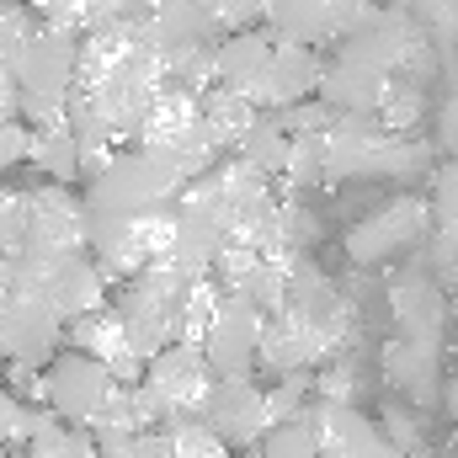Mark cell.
Listing matches in <instances>:
<instances>
[{
	"instance_id": "1",
	"label": "cell",
	"mask_w": 458,
	"mask_h": 458,
	"mask_svg": "<svg viewBox=\"0 0 458 458\" xmlns=\"http://www.w3.org/2000/svg\"><path fill=\"white\" fill-rule=\"evenodd\" d=\"M176 192H182L176 165H165L155 149L133 144V149L113 155V160L86 182L81 203H86L91 214H107V219H139V214H149V208L176 203Z\"/></svg>"
},
{
	"instance_id": "2",
	"label": "cell",
	"mask_w": 458,
	"mask_h": 458,
	"mask_svg": "<svg viewBox=\"0 0 458 458\" xmlns=\"http://www.w3.org/2000/svg\"><path fill=\"white\" fill-rule=\"evenodd\" d=\"M208 384H214V368H208L203 346L198 342H165L149 362H144L133 394H139L144 421L160 427V421H171V416H198Z\"/></svg>"
},
{
	"instance_id": "3",
	"label": "cell",
	"mask_w": 458,
	"mask_h": 458,
	"mask_svg": "<svg viewBox=\"0 0 458 458\" xmlns=\"http://www.w3.org/2000/svg\"><path fill=\"white\" fill-rule=\"evenodd\" d=\"M427 234H432L427 198H394L346 229V256L357 267H384V261H400L405 250L427 245Z\"/></svg>"
},
{
	"instance_id": "4",
	"label": "cell",
	"mask_w": 458,
	"mask_h": 458,
	"mask_svg": "<svg viewBox=\"0 0 458 458\" xmlns=\"http://www.w3.org/2000/svg\"><path fill=\"white\" fill-rule=\"evenodd\" d=\"M113 384L117 378L107 373L102 357H91V352H81V346H59V352L43 362V394H38V400H43L59 421L86 427V421L97 416V405L107 400Z\"/></svg>"
},
{
	"instance_id": "5",
	"label": "cell",
	"mask_w": 458,
	"mask_h": 458,
	"mask_svg": "<svg viewBox=\"0 0 458 458\" xmlns=\"http://www.w3.org/2000/svg\"><path fill=\"white\" fill-rule=\"evenodd\" d=\"M5 64H11V75H16V97L64 102L70 86H75V64H81V32L38 21V32H32Z\"/></svg>"
},
{
	"instance_id": "6",
	"label": "cell",
	"mask_w": 458,
	"mask_h": 458,
	"mask_svg": "<svg viewBox=\"0 0 458 458\" xmlns=\"http://www.w3.org/2000/svg\"><path fill=\"white\" fill-rule=\"evenodd\" d=\"M198 416L219 432L225 448H256L261 432L272 427V416H267V389H261L250 373H214V384H208Z\"/></svg>"
},
{
	"instance_id": "7",
	"label": "cell",
	"mask_w": 458,
	"mask_h": 458,
	"mask_svg": "<svg viewBox=\"0 0 458 458\" xmlns=\"http://www.w3.org/2000/svg\"><path fill=\"white\" fill-rule=\"evenodd\" d=\"M64 342V320L38 293H0V357L21 368H43Z\"/></svg>"
},
{
	"instance_id": "8",
	"label": "cell",
	"mask_w": 458,
	"mask_h": 458,
	"mask_svg": "<svg viewBox=\"0 0 458 458\" xmlns=\"http://www.w3.org/2000/svg\"><path fill=\"white\" fill-rule=\"evenodd\" d=\"M261 331H267V315H261L245 293H225L219 310L208 315L198 346H203V357H208L214 373H256Z\"/></svg>"
},
{
	"instance_id": "9",
	"label": "cell",
	"mask_w": 458,
	"mask_h": 458,
	"mask_svg": "<svg viewBox=\"0 0 458 458\" xmlns=\"http://www.w3.org/2000/svg\"><path fill=\"white\" fill-rule=\"evenodd\" d=\"M373 11V0H267V16L277 38H293V43H331V38H346L362 16Z\"/></svg>"
},
{
	"instance_id": "10",
	"label": "cell",
	"mask_w": 458,
	"mask_h": 458,
	"mask_svg": "<svg viewBox=\"0 0 458 458\" xmlns=\"http://www.w3.org/2000/svg\"><path fill=\"white\" fill-rule=\"evenodd\" d=\"M38 299H48L54 315L70 326V320H81V315H91V310L107 304V272L97 267V256L86 245L81 250H59V261H54V272H48V283H43Z\"/></svg>"
},
{
	"instance_id": "11",
	"label": "cell",
	"mask_w": 458,
	"mask_h": 458,
	"mask_svg": "<svg viewBox=\"0 0 458 458\" xmlns=\"http://www.w3.org/2000/svg\"><path fill=\"white\" fill-rule=\"evenodd\" d=\"M27 245H54V250H81L86 245V203L59 187L43 182L27 192Z\"/></svg>"
},
{
	"instance_id": "12",
	"label": "cell",
	"mask_w": 458,
	"mask_h": 458,
	"mask_svg": "<svg viewBox=\"0 0 458 458\" xmlns=\"http://www.w3.org/2000/svg\"><path fill=\"white\" fill-rule=\"evenodd\" d=\"M320 70H326L320 48H310V43H293V38H277V32H272V64H267V81H261L256 107H261V113H272V107H288V102L315 97Z\"/></svg>"
},
{
	"instance_id": "13",
	"label": "cell",
	"mask_w": 458,
	"mask_h": 458,
	"mask_svg": "<svg viewBox=\"0 0 458 458\" xmlns=\"http://www.w3.org/2000/svg\"><path fill=\"white\" fill-rule=\"evenodd\" d=\"M267 64H272V32L267 27H234L214 48V86L256 102L261 81H267Z\"/></svg>"
},
{
	"instance_id": "14",
	"label": "cell",
	"mask_w": 458,
	"mask_h": 458,
	"mask_svg": "<svg viewBox=\"0 0 458 458\" xmlns=\"http://www.w3.org/2000/svg\"><path fill=\"white\" fill-rule=\"evenodd\" d=\"M389 81H394L389 70H378V64H368V59H352V54L336 48V59L320 70L315 97H320L331 113H378Z\"/></svg>"
},
{
	"instance_id": "15",
	"label": "cell",
	"mask_w": 458,
	"mask_h": 458,
	"mask_svg": "<svg viewBox=\"0 0 458 458\" xmlns=\"http://www.w3.org/2000/svg\"><path fill=\"white\" fill-rule=\"evenodd\" d=\"M389 304H394L400 336L437 342V331L448 326V299H443V288H437V272H432V267L400 272V277H394V288H389Z\"/></svg>"
},
{
	"instance_id": "16",
	"label": "cell",
	"mask_w": 458,
	"mask_h": 458,
	"mask_svg": "<svg viewBox=\"0 0 458 458\" xmlns=\"http://www.w3.org/2000/svg\"><path fill=\"white\" fill-rule=\"evenodd\" d=\"M384 373H389V384H394L405 400H432V394L443 389V357H437V342L400 336V342L384 352Z\"/></svg>"
},
{
	"instance_id": "17",
	"label": "cell",
	"mask_w": 458,
	"mask_h": 458,
	"mask_svg": "<svg viewBox=\"0 0 458 458\" xmlns=\"http://www.w3.org/2000/svg\"><path fill=\"white\" fill-rule=\"evenodd\" d=\"M144 32L155 38V48H176V43H219V38H225L203 0H160V5L144 16Z\"/></svg>"
},
{
	"instance_id": "18",
	"label": "cell",
	"mask_w": 458,
	"mask_h": 458,
	"mask_svg": "<svg viewBox=\"0 0 458 458\" xmlns=\"http://www.w3.org/2000/svg\"><path fill=\"white\" fill-rule=\"evenodd\" d=\"M27 160L43 171V182H59V187H75V182H81V139L70 133V123H43V128H32Z\"/></svg>"
},
{
	"instance_id": "19",
	"label": "cell",
	"mask_w": 458,
	"mask_h": 458,
	"mask_svg": "<svg viewBox=\"0 0 458 458\" xmlns=\"http://www.w3.org/2000/svg\"><path fill=\"white\" fill-rule=\"evenodd\" d=\"M288 149H293V139L277 128V117H272V113H256V123H250V128L240 133V144H234V155H240V160H250L267 182H272V176H283Z\"/></svg>"
},
{
	"instance_id": "20",
	"label": "cell",
	"mask_w": 458,
	"mask_h": 458,
	"mask_svg": "<svg viewBox=\"0 0 458 458\" xmlns=\"http://www.w3.org/2000/svg\"><path fill=\"white\" fill-rule=\"evenodd\" d=\"M198 113H203V123L214 128V139H219V149H229V144H240V133L256 123V102H245L240 91H225V86H208L203 97H198Z\"/></svg>"
},
{
	"instance_id": "21",
	"label": "cell",
	"mask_w": 458,
	"mask_h": 458,
	"mask_svg": "<svg viewBox=\"0 0 458 458\" xmlns=\"http://www.w3.org/2000/svg\"><path fill=\"white\" fill-rule=\"evenodd\" d=\"M160 437H165V454L171 458H229L219 432L203 416H171V421H160Z\"/></svg>"
},
{
	"instance_id": "22",
	"label": "cell",
	"mask_w": 458,
	"mask_h": 458,
	"mask_svg": "<svg viewBox=\"0 0 458 458\" xmlns=\"http://www.w3.org/2000/svg\"><path fill=\"white\" fill-rule=\"evenodd\" d=\"M256 458H320L315 432L304 427V416H288V421H272L256 443Z\"/></svg>"
},
{
	"instance_id": "23",
	"label": "cell",
	"mask_w": 458,
	"mask_h": 458,
	"mask_svg": "<svg viewBox=\"0 0 458 458\" xmlns=\"http://www.w3.org/2000/svg\"><path fill=\"white\" fill-rule=\"evenodd\" d=\"M38 5L32 0H5V11H0V59H11L32 32H38Z\"/></svg>"
},
{
	"instance_id": "24",
	"label": "cell",
	"mask_w": 458,
	"mask_h": 458,
	"mask_svg": "<svg viewBox=\"0 0 458 458\" xmlns=\"http://www.w3.org/2000/svg\"><path fill=\"white\" fill-rule=\"evenodd\" d=\"M378 432H384V437H389L400 454H411V458H421V448H427V437H421V421H416L405 405H394V400L378 411Z\"/></svg>"
},
{
	"instance_id": "25",
	"label": "cell",
	"mask_w": 458,
	"mask_h": 458,
	"mask_svg": "<svg viewBox=\"0 0 458 458\" xmlns=\"http://www.w3.org/2000/svg\"><path fill=\"white\" fill-rule=\"evenodd\" d=\"M427 208H432V229L458 225V155L448 165L432 171V198H427Z\"/></svg>"
},
{
	"instance_id": "26",
	"label": "cell",
	"mask_w": 458,
	"mask_h": 458,
	"mask_svg": "<svg viewBox=\"0 0 458 458\" xmlns=\"http://www.w3.org/2000/svg\"><path fill=\"white\" fill-rule=\"evenodd\" d=\"M27 245V192H0V256Z\"/></svg>"
},
{
	"instance_id": "27",
	"label": "cell",
	"mask_w": 458,
	"mask_h": 458,
	"mask_svg": "<svg viewBox=\"0 0 458 458\" xmlns=\"http://www.w3.org/2000/svg\"><path fill=\"white\" fill-rule=\"evenodd\" d=\"M27 144H32V128L21 123V117H0V176L5 171H16L21 160H27Z\"/></svg>"
},
{
	"instance_id": "28",
	"label": "cell",
	"mask_w": 458,
	"mask_h": 458,
	"mask_svg": "<svg viewBox=\"0 0 458 458\" xmlns=\"http://www.w3.org/2000/svg\"><path fill=\"white\" fill-rule=\"evenodd\" d=\"M102 458H171V454H165L160 427H144V432L123 437V443H113V448H102Z\"/></svg>"
},
{
	"instance_id": "29",
	"label": "cell",
	"mask_w": 458,
	"mask_h": 458,
	"mask_svg": "<svg viewBox=\"0 0 458 458\" xmlns=\"http://www.w3.org/2000/svg\"><path fill=\"white\" fill-rule=\"evenodd\" d=\"M427 240H432V272L448 277V283H458V225L432 229Z\"/></svg>"
},
{
	"instance_id": "30",
	"label": "cell",
	"mask_w": 458,
	"mask_h": 458,
	"mask_svg": "<svg viewBox=\"0 0 458 458\" xmlns=\"http://www.w3.org/2000/svg\"><path fill=\"white\" fill-rule=\"evenodd\" d=\"M437 128H443V144L458 155V91H454V102H443V117H437Z\"/></svg>"
},
{
	"instance_id": "31",
	"label": "cell",
	"mask_w": 458,
	"mask_h": 458,
	"mask_svg": "<svg viewBox=\"0 0 458 458\" xmlns=\"http://www.w3.org/2000/svg\"><path fill=\"white\" fill-rule=\"evenodd\" d=\"M448 320L458 326V288H454V299H448Z\"/></svg>"
},
{
	"instance_id": "32",
	"label": "cell",
	"mask_w": 458,
	"mask_h": 458,
	"mask_svg": "<svg viewBox=\"0 0 458 458\" xmlns=\"http://www.w3.org/2000/svg\"><path fill=\"white\" fill-rule=\"evenodd\" d=\"M0 458H27V454H16V448H5V443H0Z\"/></svg>"
},
{
	"instance_id": "33",
	"label": "cell",
	"mask_w": 458,
	"mask_h": 458,
	"mask_svg": "<svg viewBox=\"0 0 458 458\" xmlns=\"http://www.w3.org/2000/svg\"><path fill=\"white\" fill-rule=\"evenodd\" d=\"M0 11H5V0H0Z\"/></svg>"
}]
</instances>
